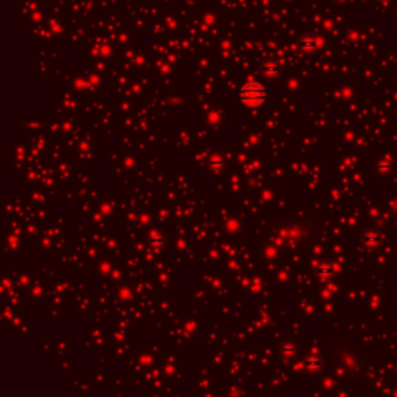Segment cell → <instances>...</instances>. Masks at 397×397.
Here are the masks:
<instances>
[{
	"mask_svg": "<svg viewBox=\"0 0 397 397\" xmlns=\"http://www.w3.org/2000/svg\"><path fill=\"white\" fill-rule=\"evenodd\" d=\"M382 2H388V0H382Z\"/></svg>",
	"mask_w": 397,
	"mask_h": 397,
	"instance_id": "obj_5",
	"label": "cell"
},
{
	"mask_svg": "<svg viewBox=\"0 0 397 397\" xmlns=\"http://www.w3.org/2000/svg\"><path fill=\"white\" fill-rule=\"evenodd\" d=\"M380 242V236L376 231H369L368 235H365V244L368 245H377Z\"/></svg>",
	"mask_w": 397,
	"mask_h": 397,
	"instance_id": "obj_4",
	"label": "cell"
},
{
	"mask_svg": "<svg viewBox=\"0 0 397 397\" xmlns=\"http://www.w3.org/2000/svg\"><path fill=\"white\" fill-rule=\"evenodd\" d=\"M269 98V90L259 82L244 84L239 90V100L247 107H259Z\"/></svg>",
	"mask_w": 397,
	"mask_h": 397,
	"instance_id": "obj_1",
	"label": "cell"
},
{
	"mask_svg": "<svg viewBox=\"0 0 397 397\" xmlns=\"http://www.w3.org/2000/svg\"><path fill=\"white\" fill-rule=\"evenodd\" d=\"M261 68H262L264 76L269 78V79L278 78L279 75H281V72H283L281 64H279L278 61H275V59H267V61L261 65Z\"/></svg>",
	"mask_w": 397,
	"mask_h": 397,
	"instance_id": "obj_2",
	"label": "cell"
},
{
	"mask_svg": "<svg viewBox=\"0 0 397 397\" xmlns=\"http://www.w3.org/2000/svg\"><path fill=\"white\" fill-rule=\"evenodd\" d=\"M318 45H320V40L314 36H302L299 39V47L302 50H304L306 53H312L318 49Z\"/></svg>",
	"mask_w": 397,
	"mask_h": 397,
	"instance_id": "obj_3",
	"label": "cell"
}]
</instances>
